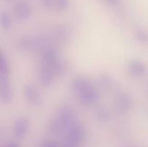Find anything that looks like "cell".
<instances>
[{
	"label": "cell",
	"mask_w": 148,
	"mask_h": 147,
	"mask_svg": "<svg viewBox=\"0 0 148 147\" xmlns=\"http://www.w3.org/2000/svg\"><path fill=\"white\" fill-rule=\"evenodd\" d=\"M77 95L80 101H82L83 103L88 104V105L93 103L98 98V94H97L95 88L92 86V84H90Z\"/></svg>",
	"instance_id": "cell-1"
},
{
	"label": "cell",
	"mask_w": 148,
	"mask_h": 147,
	"mask_svg": "<svg viewBox=\"0 0 148 147\" xmlns=\"http://www.w3.org/2000/svg\"><path fill=\"white\" fill-rule=\"evenodd\" d=\"M30 7L26 1H20L14 6V13L20 20H25L30 14Z\"/></svg>",
	"instance_id": "cell-2"
},
{
	"label": "cell",
	"mask_w": 148,
	"mask_h": 147,
	"mask_svg": "<svg viewBox=\"0 0 148 147\" xmlns=\"http://www.w3.org/2000/svg\"><path fill=\"white\" fill-rule=\"evenodd\" d=\"M69 131V133L68 140H69L70 141L75 143V144L77 145L78 144H79L83 140L84 136H85V132H84V130L81 127L75 125Z\"/></svg>",
	"instance_id": "cell-3"
},
{
	"label": "cell",
	"mask_w": 148,
	"mask_h": 147,
	"mask_svg": "<svg viewBox=\"0 0 148 147\" xmlns=\"http://www.w3.org/2000/svg\"><path fill=\"white\" fill-rule=\"evenodd\" d=\"M25 94L28 99L29 102L34 105H37L40 104V97L39 96L38 93L36 91V89L31 85H28L25 87Z\"/></svg>",
	"instance_id": "cell-4"
},
{
	"label": "cell",
	"mask_w": 148,
	"mask_h": 147,
	"mask_svg": "<svg viewBox=\"0 0 148 147\" xmlns=\"http://www.w3.org/2000/svg\"><path fill=\"white\" fill-rule=\"evenodd\" d=\"M129 69L132 74L136 76H141L145 74L147 72V67L144 63L138 61H133L129 64Z\"/></svg>",
	"instance_id": "cell-5"
},
{
	"label": "cell",
	"mask_w": 148,
	"mask_h": 147,
	"mask_svg": "<svg viewBox=\"0 0 148 147\" xmlns=\"http://www.w3.org/2000/svg\"><path fill=\"white\" fill-rule=\"evenodd\" d=\"M27 121L24 118H19L14 124V133L19 138H22L25 135L27 130Z\"/></svg>",
	"instance_id": "cell-6"
},
{
	"label": "cell",
	"mask_w": 148,
	"mask_h": 147,
	"mask_svg": "<svg viewBox=\"0 0 148 147\" xmlns=\"http://www.w3.org/2000/svg\"><path fill=\"white\" fill-rule=\"evenodd\" d=\"M1 97L5 102H9L11 99V89L7 76H1Z\"/></svg>",
	"instance_id": "cell-7"
},
{
	"label": "cell",
	"mask_w": 148,
	"mask_h": 147,
	"mask_svg": "<svg viewBox=\"0 0 148 147\" xmlns=\"http://www.w3.org/2000/svg\"><path fill=\"white\" fill-rule=\"evenodd\" d=\"M132 106V99L127 95H123L118 101V108L121 111L125 112Z\"/></svg>",
	"instance_id": "cell-8"
},
{
	"label": "cell",
	"mask_w": 148,
	"mask_h": 147,
	"mask_svg": "<svg viewBox=\"0 0 148 147\" xmlns=\"http://www.w3.org/2000/svg\"><path fill=\"white\" fill-rule=\"evenodd\" d=\"M69 0H53V6L58 10H64L69 6Z\"/></svg>",
	"instance_id": "cell-9"
},
{
	"label": "cell",
	"mask_w": 148,
	"mask_h": 147,
	"mask_svg": "<svg viewBox=\"0 0 148 147\" xmlns=\"http://www.w3.org/2000/svg\"><path fill=\"white\" fill-rule=\"evenodd\" d=\"M1 23L4 28L7 29L11 25V19L10 15L7 12H1Z\"/></svg>",
	"instance_id": "cell-10"
},
{
	"label": "cell",
	"mask_w": 148,
	"mask_h": 147,
	"mask_svg": "<svg viewBox=\"0 0 148 147\" xmlns=\"http://www.w3.org/2000/svg\"><path fill=\"white\" fill-rule=\"evenodd\" d=\"M96 115L98 116V119H100V120L102 121L107 120L108 119V118H109L108 111L106 109H104V108H101V109L98 110Z\"/></svg>",
	"instance_id": "cell-11"
},
{
	"label": "cell",
	"mask_w": 148,
	"mask_h": 147,
	"mask_svg": "<svg viewBox=\"0 0 148 147\" xmlns=\"http://www.w3.org/2000/svg\"><path fill=\"white\" fill-rule=\"evenodd\" d=\"M135 35L137 39L142 42H146L148 40V35L142 30H135Z\"/></svg>",
	"instance_id": "cell-12"
},
{
	"label": "cell",
	"mask_w": 148,
	"mask_h": 147,
	"mask_svg": "<svg viewBox=\"0 0 148 147\" xmlns=\"http://www.w3.org/2000/svg\"><path fill=\"white\" fill-rule=\"evenodd\" d=\"M9 71V66L7 64V61L4 59V57L1 58V73L2 76H7Z\"/></svg>",
	"instance_id": "cell-13"
},
{
	"label": "cell",
	"mask_w": 148,
	"mask_h": 147,
	"mask_svg": "<svg viewBox=\"0 0 148 147\" xmlns=\"http://www.w3.org/2000/svg\"><path fill=\"white\" fill-rule=\"evenodd\" d=\"M40 147H59V145L55 141H47L43 143Z\"/></svg>",
	"instance_id": "cell-14"
},
{
	"label": "cell",
	"mask_w": 148,
	"mask_h": 147,
	"mask_svg": "<svg viewBox=\"0 0 148 147\" xmlns=\"http://www.w3.org/2000/svg\"><path fill=\"white\" fill-rule=\"evenodd\" d=\"M76 146H77V144H75V143L72 142V141H70L69 140L67 139V141H66L64 145L62 147H76Z\"/></svg>",
	"instance_id": "cell-15"
},
{
	"label": "cell",
	"mask_w": 148,
	"mask_h": 147,
	"mask_svg": "<svg viewBox=\"0 0 148 147\" xmlns=\"http://www.w3.org/2000/svg\"><path fill=\"white\" fill-rule=\"evenodd\" d=\"M103 1H105L106 2L108 3L109 4H117V3L119 2V0H103Z\"/></svg>",
	"instance_id": "cell-16"
},
{
	"label": "cell",
	"mask_w": 148,
	"mask_h": 147,
	"mask_svg": "<svg viewBox=\"0 0 148 147\" xmlns=\"http://www.w3.org/2000/svg\"><path fill=\"white\" fill-rule=\"evenodd\" d=\"M5 147H19V146L14 144H8V145L6 146Z\"/></svg>",
	"instance_id": "cell-17"
}]
</instances>
